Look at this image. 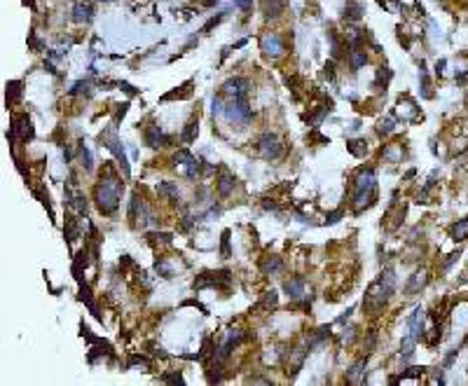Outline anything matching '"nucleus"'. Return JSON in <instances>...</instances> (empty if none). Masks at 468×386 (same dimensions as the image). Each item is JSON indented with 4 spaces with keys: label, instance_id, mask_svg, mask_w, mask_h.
I'll return each mask as SVG.
<instances>
[{
    "label": "nucleus",
    "instance_id": "nucleus-7",
    "mask_svg": "<svg viewBox=\"0 0 468 386\" xmlns=\"http://www.w3.org/2000/svg\"><path fill=\"white\" fill-rule=\"evenodd\" d=\"M35 136V129H33V122L28 120V115H14L12 117V129H10V134H7V141H10V145H17V141L21 143H28L31 138Z\"/></svg>",
    "mask_w": 468,
    "mask_h": 386
},
{
    "label": "nucleus",
    "instance_id": "nucleus-53",
    "mask_svg": "<svg viewBox=\"0 0 468 386\" xmlns=\"http://www.w3.org/2000/svg\"><path fill=\"white\" fill-rule=\"evenodd\" d=\"M326 77L335 80V66H333V63H326Z\"/></svg>",
    "mask_w": 468,
    "mask_h": 386
},
{
    "label": "nucleus",
    "instance_id": "nucleus-31",
    "mask_svg": "<svg viewBox=\"0 0 468 386\" xmlns=\"http://www.w3.org/2000/svg\"><path fill=\"white\" fill-rule=\"evenodd\" d=\"M449 237H452V241H466L468 239V218H463V220H456L452 227H449Z\"/></svg>",
    "mask_w": 468,
    "mask_h": 386
},
{
    "label": "nucleus",
    "instance_id": "nucleus-21",
    "mask_svg": "<svg viewBox=\"0 0 468 386\" xmlns=\"http://www.w3.org/2000/svg\"><path fill=\"white\" fill-rule=\"evenodd\" d=\"M260 10L265 19H278L286 10V0H260Z\"/></svg>",
    "mask_w": 468,
    "mask_h": 386
},
{
    "label": "nucleus",
    "instance_id": "nucleus-13",
    "mask_svg": "<svg viewBox=\"0 0 468 386\" xmlns=\"http://www.w3.org/2000/svg\"><path fill=\"white\" fill-rule=\"evenodd\" d=\"M407 328H410V335H412L417 342H421V339L426 337V312H424L421 307H417L414 314L407 319Z\"/></svg>",
    "mask_w": 468,
    "mask_h": 386
},
{
    "label": "nucleus",
    "instance_id": "nucleus-36",
    "mask_svg": "<svg viewBox=\"0 0 468 386\" xmlns=\"http://www.w3.org/2000/svg\"><path fill=\"white\" fill-rule=\"evenodd\" d=\"M63 234H66V241L68 244H73L75 239L80 237V225H77V220H75L73 216L66 218V230H63Z\"/></svg>",
    "mask_w": 468,
    "mask_h": 386
},
{
    "label": "nucleus",
    "instance_id": "nucleus-11",
    "mask_svg": "<svg viewBox=\"0 0 468 386\" xmlns=\"http://www.w3.org/2000/svg\"><path fill=\"white\" fill-rule=\"evenodd\" d=\"M260 49L265 52V56H271V59H278V56L286 52L284 38L278 33H265L262 40H260Z\"/></svg>",
    "mask_w": 468,
    "mask_h": 386
},
{
    "label": "nucleus",
    "instance_id": "nucleus-8",
    "mask_svg": "<svg viewBox=\"0 0 468 386\" xmlns=\"http://www.w3.org/2000/svg\"><path fill=\"white\" fill-rule=\"evenodd\" d=\"M255 145H258L260 155L265 157V159H269V162L271 159H278V157L284 155V143H281V138H278L276 134H271V131H265V134L258 138Z\"/></svg>",
    "mask_w": 468,
    "mask_h": 386
},
{
    "label": "nucleus",
    "instance_id": "nucleus-17",
    "mask_svg": "<svg viewBox=\"0 0 468 386\" xmlns=\"http://www.w3.org/2000/svg\"><path fill=\"white\" fill-rule=\"evenodd\" d=\"M403 218H405V206H403V204H401V206H396V204H394V206H391V209L384 213V218H382V220H384V223H382V227H387V230H391V232L398 230V227H401V223H403Z\"/></svg>",
    "mask_w": 468,
    "mask_h": 386
},
{
    "label": "nucleus",
    "instance_id": "nucleus-40",
    "mask_svg": "<svg viewBox=\"0 0 468 386\" xmlns=\"http://www.w3.org/2000/svg\"><path fill=\"white\" fill-rule=\"evenodd\" d=\"M421 96L424 99H433V84H431V77L424 70V61H421Z\"/></svg>",
    "mask_w": 468,
    "mask_h": 386
},
{
    "label": "nucleus",
    "instance_id": "nucleus-23",
    "mask_svg": "<svg viewBox=\"0 0 468 386\" xmlns=\"http://www.w3.org/2000/svg\"><path fill=\"white\" fill-rule=\"evenodd\" d=\"M258 267H260V271H262L265 276H269V274H276V271H281V267H284V260H281L278 255H265V257H260Z\"/></svg>",
    "mask_w": 468,
    "mask_h": 386
},
{
    "label": "nucleus",
    "instance_id": "nucleus-6",
    "mask_svg": "<svg viewBox=\"0 0 468 386\" xmlns=\"http://www.w3.org/2000/svg\"><path fill=\"white\" fill-rule=\"evenodd\" d=\"M195 291H202V288H216V291L230 293L232 285V271L220 269V271H204L202 276L195 278Z\"/></svg>",
    "mask_w": 468,
    "mask_h": 386
},
{
    "label": "nucleus",
    "instance_id": "nucleus-1",
    "mask_svg": "<svg viewBox=\"0 0 468 386\" xmlns=\"http://www.w3.org/2000/svg\"><path fill=\"white\" fill-rule=\"evenodd\" d=\"M122 190H124L122 178L115 173L113 162H106L103 164V171H101V178H99V183H96V187H94L96 209L101 211L103 216H113V213L120 209Z\"/></svg>",
    "mask_w": 468,
    "mask_h": 386
},
{
    "label": "nucleus",
    "instance_id": "nucleus-46",
    "mask_svg": "<svg viewBox=\"0 0 468 386\" xmlns=\"http://www.w3.org/2000/svg\"><path fill=\"white\" fill-rule=\"evenodd\" d=\"M342 218H344V211H342V209H337V211H330V213H328V216H326V223H328V225H335V223H337V220H342Z\"/></svg>",
    "mask_w": 468,
    "mask_h": 386
},
{
    "label": "nucleus",
    "instance_id": "nucleus-34",
    "mask_svg": "<svg viewBox=\"0 0 468 386\" xmlns=\"http://www.w3.org/2000/svg\"><path fill=\"white\" fill-rule=\"evenodd\" d=\"M77 157H80L82 169H84V171L94 169V155H91V150L84 145V141H80V145H77Z\"/></svg>",
    "mask_w": 468,
    "mask_h": 386
},
{
    "label": "nucleus",
    "instance_id": "nucleus-45",
    "mask_svg": "<svg viewBox=\"0 0 468 386\" xmlns=\"http://www.w3.org/2000/svg\"><path fill=\"white\" fill-rule=\"evenodd\" d=\"M459 257H461V251H454V253H449V255L445 257V262H442V271H447L449 267H452V264H454L456 260H459Z\"/></svg>",
    "mask_w": 468,
    "mask_h": 386
},
{
    "label": "nucleus",
    "instance_id": "nucleus-32",
    "mask_svg": "<svg viewBox=\"0 0 468 386\" xmlns=\"http://www.w3.org/2000/svg\"><path fill=\"white\" fill-rule=\"evenodd\" d=\"M197 134H199V120H197V117H192L190 122L185 124L183 134H180V143H185V145H190V143H195Z\"/></svg>",
    "mask_w": 468,
    "mask_h": 386
},
{
    "label": "nucleus",
    "instance_id": "nucleus-24",
    "mask_svg": "<svg viewBox=\"0 0 468 386\" xmlns=\"http://www.w3.org/2000/svg\"><path fill=\"white\" fill-rule=\"evenodd\" d=\"M157 195L164 197V199H169L171 204H180V190H178L176 183H169V180L159 183L157 185Z\"/></svg>",
    "mask_w": 468,
    "mask_h": 386
},
{
    "label": "nucleus",
    "instance_id": "nucleus-27",
    "mask_svg": "<svg viewBox=\"0 0 468 386\" xmlns=\"http://www.w3.org/2000/svg\"><path fill=\"white\" fill-rule=\"evenodd\" d=\"M365 363H367V358H360L351 370H346V381L349 384H363L365 381Z\"/></svg>",
    "mask_w": 468,
    "mask_h": 386
},
{
    "label": "nucleus",
    "instance_id": "nucleus-44",
    "mask_svg": "<svg viewBox=\"0 0 468 386\" xmlns=\"http://www.w3.org/2000/svg\"><path fill=\"white\" fill-rule=\"evenodd\" d=\"M89 87H91V82H89V80H80V82H75V84H73V89H70V94H82V91H87V94H89Z\"/></svg>",
    "mask_w": 468,
    "mask_h": 386
},
{
    "label": "nucleus",
    "instance_id": "nucleus-37",
    "mask_svg": "<svg viewBox=\"0 0 468 386\" xmlns=\"http://www.w3.org/2000/svg\"><path fill=\"white\" fill-rule=\"evenodd\" d=\"M346 150H349L353 157H365L367 155V143L360 141V138H353V141H346Z\"/></svg>",
    "mask_w": 468,
    "mask_h": 386
},
{
    "label": "nucleus",
    "instance_id": "nucleus-16",
    "mask_svg": "<svg viewBox=\"0 0 468 386\" xmlns=\"http://www.w3.org/2000/svg\"><path fill=\"white\" fill-rule=\"evenodd\" d=\"M234 187H237V178L232 176L227 169H220V173H218L216 178V190L220 197H230L232 192H234Z\"/></svg>",
    "mask_w": 468,
    "mask_h": 386
},
{
    "label": "nucleus",
    "instance_id": "nucleus-18",
    "mask_svg": "<svg viewBox=\"0 0 468 386\" xmlns=\"http://www.w3.org/2000/svg\"><path fill=\"white\" fill-rule=\"evenodd\" d=\"M426 283H428V271L426 269L414 271L412 276H410V281L405 283V295H417V293H421L426 288Z\"/></svg>",
    "mask_w": 468,
    "mask_h": 386
},
{
    "label": "nucleus",
    "instance_id": "nucleus-33",
    "mask_svg": "<svg viewBox=\"0 0 468 386\" xmlns=\"http://www.w3.org/2000/svg\"><path fill=\"white\" fill-rule=\"evenodd\" d=\"M21 94H24V82L21 80L7 82V106H14L21 99Z\"/></svg>",
    "mask_w": 468,
    "mask_h": 386
},
{
    "label": "nucleus",
    "instance_id": "nucleus-39",
    "mask_svg": "<svg viewBox=\"0 0 468 386\" xmlns=\"http://www.w3.org/2000/svg\"><path fill=\"white\" fill-rule=\"evenodd\" d=\"M394 129H396V115H387L380 124H377V134L389 136V134H394Z\"/></svg>",
    "mask_w": 468,
    "mask_h": 386
},
{
    "label": "nucleus",
    "instance_id": "nucleus-55",
    "mask_svg": "<svg viewBox=\"0 0 468 386\" xmlns=\"http://www.w3.org/2000/svg\"><path fill=\"white\" fill-rule=\"evenodd\" d=\"M24 3H26V5H31V7H35V5H33V0H24Z\"/></svg>",
    "mask_w": 468,
    "mask_h": 386
},
{
    "label": "nucleus",
    "instance_id": "nucleus-35",
    "mask_svg": "<svg viewBox=\"0 0 468 386\" xmlns=\"http://www.w3.org/2000/svg\"><path fill=\"white\" fill-rule=\"evenodd\" d=\"M391 77H394V70H391V68H387V66H380V68H377V77H375V87L387 89L389 82H391Z\"/></svg>",
    "mask_w": 468,
    "mask_h": 386
},
{
    "label": "nucleus",
    "instance_id": "nucleus-41",
    "mask_svg": "<svg viewBox=\"0 0 468 386\" xmlns=\"http://www.w3.org/2000/svg\"><path fill=\"white\" fill-rule=\"evenodd\" d=\"M328 40H330V52H333V59H339L342 56V42H339L337 31H328Z\"/></svg>",
    "mask_w": 468,
    "mask_h": 386
},
{
    "label": "nucleus",
    "instance_id": "nucleus-2",
    "mask_svg": "<svg viewBox=\"0 0 468 386\" xmlns=\"http://www.w3.org/2000/svg\"><path fill=\"white\" fill-rule=\"evenodd\" d=\"M377 202V178L372 166H363L351 178V206L353 213H363Z\"/></svg>",
    "mask_w": 468,
    "mask_h": 386
},
{
    "label": "nucleus",
    "instance_id": "nucleus-42",
    "mask_svg": "<svg viewBox=\"0 0 468 386\" xmlns=\"http://www.w3.org/2000/svg\"><path fill=\"white\" fill-rule=\"evenodd\" d=\"M155 269H157V274H159L162 278H173V269H171V264L166 262V257H157Z\"/></svg>",
    "mask_w": 468,
    "mask_h": 386
},
{
    "label": "nucleus",
    "instance_id": "nucleus-47",
    "mask_svg": "<svg viewBox=\"0 0 468 386\" xmlns=\"http://www.w3.org/2000/svg\"><path fill=\"white\" fill-rule=\"evenodd\" d=\"M127 110H129V103H122V106H115V117H113V122H120L124 115H127Z\"/></svg>",
    "mask_w": 468,
    "mask_h": 386
},
{
    "label": "nucleus",
    "instance_id": "nucleus-22",
    "mask_svg": "<svg viewBox=\"0 0 468 386\" xmlns=\"http://www.w3.org/2000/svg\"><path fill=\"white\" fill-rule=\"evenodd\" d=\"M305 278L302 276H293L291 281H286L284 283V291L288 293V298L291 300H302L305 298Z\"/></svg>",
    "mask_w": 468,
    "mask_h": 386
},
{
    "label": "nucleus",
    "instance_id": "nucleus-19",
    "mask_svg": "<svg viewBox=\"0 0 468 386\" xmlns=\"http://www.w3.org/2000/svg\"><path fill=\"white\" fill-rule=\"evenodd\" d=\"M91 19H94V5H91V3H84V0L75 3V7H73L75 24H89Z\"/></svg>",
    "mask_w": 468,
    "mask_h": 386
},
{
    "label": "nucleus",
    "instance_id": "nucleus-3",
    "mask_svg": "<svg viewBox=\"0 0 468 386\" xmlns=\"http://www.w3.org/2000/svg\"><path fill=\"white\" fill-rule=\"evenodd\" d=\"M394 288H396L394 269H387L372 285H370V288H367L365 300H363V309H365L367 314L377 316V314H380L382 309L387 307L389 300H391V295H394Z\"/></svg>",
    "mask_w": 468,
    "mask_h": 386
},
{
    "label": "nucleus",
    "instance_id": "nucleus-20",
    "mask_svg": "<svg viewBox=\"0 0 468 386\" xmlns=\"http://www.w3.org/2000/svg\"><path fill=\"white\" fill-rule=\"evenodd\" d=\"M66 204L77 213V216H84V213H87V206H89L87 197L82 195V192H73L70 187L66 190Z\"/></svg>",
    "mask_w": 468,
    "mask_h": 386
},
{
    "label": "nucleus",
    "instance_id": "nucleus-28",
    "mask_svg": "<svg viewBox=\"0 0 468 386\" xmlns=\"http://www.w3.org/2000/svg\"><path fill=\"white\" fill-rule=\"evenodd\" d=\"M192 87H195V82L192 80H188L185 84H180V87H176L173 91H169V94H164L162 96V101H180V99H190L192 96Z\"/></svg>",
    "mask_w": 468,
    "mask_h": 386
},
{
    "label": "nucleus",
    "instance_id": "nucleus-43",
    "mask_svg": "<svg viewBox=\"0 0 468 386\" xmlns=\"http://www.w3.org/2000/svg\"><path fill=\"white\" fill-rule=\"evenodd\" d=\"M232 251H230V230L223 232V239H220V257H230Z\"/></svg>",
    "mask_w": 468,
    "mask_h": 386
},
{
    "label": "nucleus",
    "instance_id": "nucleus-5",
    "mask_svg": "<svg viewBox=\"0 0 468 386\" xmlns=\"http://www.w3.org/2000/svg\"><path fill=\"white\" fill-rule=\"evenodd\" d=\"M220 115H223L227 122L241 124V127L253 122V110H251V106H248V101H246V96H234V99H230V103L223 106V113H220Z\"/></svg>",
    "mask_w": 468,
    "mask_h": 386
},
{
    "label": "nucleus",
    "instance_id": "nucleus-51",
    "mask_svg": "<svg viewBox=\"0 0 468 386\" xmlns=\"http://www.w3.org/2000/svg\"><path fill=\"white\" fill-rule=\"evenodd\" d=\"M28 45H31V49H35V52H40V49H42V42L38 40V35H35V33L28 35Z\"/></svg>",
    "mask_w": 468,
    "mask_h": 386
},
{
    "label": "nucleus",
    "instance_id": "nucleus-50",
    "mask_svg": "<svg viewBox=\"0 0 468 386\" xmlns=\"http://www.w3.org/2000/svg\"><path fill=\"white\" fill-rule=\"evenodd\" d=\"M234 5H237L241 12H251V10H253V0H234Z\"/></svg>",
    "mask_w": 468,
    "mask_h": 386
},
{
    "label": "nucleus",
    "instance_id": "nucleus-52",
    "mask_svg": "<svg viewBox=\"0 0 468 386\" xmlns=\"http://www.w3.org/2000/svg\"><path fill=\"white\" fill-rule=\"evenodd\" d=\"M164 381H171V384H183V374L178 372V374H164L162 377Z\"/></svg>",
    "mask_w": 468,
    "mask_h": 386
},
{
    "label": "nucleus",
    "instance_id": "nucleus-9",
    "mask_svg": "<svg viewBox=\"0 0 468 386\" xmlns=\"http://www.w3.org/2000/svg\"><path fill=\"white\" fill-rule=\"evenodd\" d=\"M173 164L180 166L183 173H185V178H190V180H197V176L202 173V162L192 155L190 150H180V152L173 157Z\"/></svg>",
    "mask_w": 468,
    "mask_h": 386
},
{
    "label": "nucleus",
    "instance_id": "nucleus-4",
    "mask_svg": "<svg viewBox=\"0 0 468 386\" xmlns=\"http://www.w3.org/2000/svg\"><path fill=\"white\" fill-rule=\"evenodd\" d=\"M99 143H101L106 150H110L113 155H115V159L120 162V169H122V173L127 178L131 176V166H129V159H127V150H124L122 141H120V136H117V124L113 122L108 129H103L101 134H99Z\"/></svg>",
    "mask_w": 468,
    "mask_h": 386
},
{
    "label": "nucleus",
    "instance_id": "nucleus-15",
    "mask_svg": "<svg viewBox=\"0 0 468 386\" xmlns=\"http://www.w3.org/2000/svg\"><path fill=\"white\" fill-rule=\"evenodd\" d=\"M307 353H309V349H302V346H298V349H293L291 353H288V360H286V372H288V377H295V374L300 372V367L305 365V358H307Z\"/></svg>",
    "mask_w": 468,
    "mask_h": 386
},
{
    "label": "nucleus",
    "instance_id": "nucleus-30",
    "mask_svg": "<svg viewBox=\"0 0 468 386\" xmlns=\"http://www.w3.org/2000/svg\"><path fill=\"white\" fill-rule=\"evenodd\" d=\"M87 264H89V251L87 248H82L73 260V276L77 278L80 283H82V274H84V267H87Z\"/></svg>",
    "mask_w": 468,
    "mask_h": 386
},
{
    "label": "nucleus",
    "instance_id": "nucleus-10",
    "mask_svg": "<svg viewBox=\"0 0 468 386\" xmlns=\"http://www.w3.org/2000/svg\"><path fill=\"white\" fill-rule=\"evenodd\" d=\"M143 141H145V145H150V148H166V145H171L173 138H171L169 134H164L157 124H150V127L143 129Z\"/></svg>",
    "mask_w": 468,
    "mask_h": 386
},
{
    "label": "nucleus",
    "instance_id": "nucleus-29",
    "mask_svg": "<svg viewBox=\"0 0 468 386\" xmlns=\"http://www.w3.org/2000/svg\"><path fill=\"white\" fill-rule=\"evenodd\" d=\"M363 5H360L358 0H346V7H344V21H349V24H356V21H360V17H363Z\"/></svg>",
    "mask_w": 468,
    "mask_h": 386
},
{
    "label": "nucleus",
    "instance_id": "nucleus-54",
    "mask_svg": "<svg viewBox=\"0 0 468 386\" xmlns=\"http://www.w3.org/2000/svg\"><path fill=\"white\" fill-rule=\"evenodd\" d=\"M445 66H447V61H445V59H442V61H438V63H435V73H438V75H442V70H445Z\"/></svg>",
    "mask_w": 468,
    "mask_h": 386
},
{
    "label": "nucleus",
    "instance_id": "nucleus-12",
    "mask_svg": "<svg viewBox=\"0 0 468 386\" xmlns=\"http://www.w3.org/2000/svg\"><path fill=\"white\" fill-rule=\"evenodd\" d=\"M394 115L403 117V122H419V120H424V115H421L419 108H417V103H414L410 96H401V99H398V110H396Z\"/></svg>",
    "mask_w": 468,
    "mask_h": 386
},
{
    "label": "nucleus",
    "instance_id": "nucleus-14",
    "mask_svg": "<svg viewBox=\"0 0 468 386\" xmlns=\"http://www.w3.org/2000/svg\"><path fill=\"white\" fill-rule=\"evenodd\" d=\"M248 89H251V82L246 80V77H232V80H227L223 84V96H230V99H234V96H246Z\"/></svg>",
    "mask_w": 468,
    "mask_h": 386
},
{
    "label": "nucleus",
    "instance_id": "nucleus-48",
    "mask_svg": "<svg viewBox=\"0 0 468 386\" xmlns=\"http://www.w3.org/2000/svg\"><path fill=\"white\" fill-rule=\"evenodd\" d=\"M223 19H225V12H223V14H218V17H213V19H209V24H206V26L202 28V33L206 35V33H209V31H211V28H213V26H218V24H220V21H223Z\"/></svg>",
    "mask_w": 468,
    "mask_h": 386
},
{
    "label": "nucleus",
    "instance_id": "nucleus-38",
    "mask_svg": "<svg viewBox=\"0 0 468 386\" xmlns=\"http://www.w3.org/2000/svg\"><path fill=\"white\" fill-rule=\"evenodd\" d=\"M276 302H278L276 293L269 291V293H265V295H262V300L258 302V307H255V309H262V312H271V309L276 307Z\"/></svg>",
    "mask_w": 468,
    "mask_h": 386
},
{
    "label": "nucleus",
    "instance_id": "nucleus-25",
    "mask_svg": "<svg viewBox=\"0 0 468 386\" xmlns=\"http://www.w3.org/2000/svg\"><path fill=\"white\" fill-rule=\"evenodd\" d=\"M349 68H351V73H356V70H360V68L367 63V54L363 47H351L349 49Z\"/></svg>",
    "mask_w": 468,
    "mask_h": 386
},
{
    "label": "nucleus",
    "instance_id": "nucleus-26",
    "mask_svg": "<svg viewBox=\"0 0 468 386\" xmlns=\"http://www.w3.org/2000/svg\"><path fill=\"white\" fill-rule=\"evenodd\" d=\"M382 157H384L387 162H391V164H398V162H403V157H405V148H403L401 143L384 145V150H382Z\"/></svg>",
    "mask_w": 468,
    "mask_h": 386
},
{
    "label": "nucleus",
    "instance_id": "nucleus-49",
    "mask_svg": "<svg viewBox=\"0 0 468 386\" xmlns=\"http://www.w3.org/2000/svg\"><path fill=\"white\" fill-rule=\"evenodd\" d=\"M115 87H120L122 91H127L129 96H136V94H138V89H136L134 84H129V82H115Z\"/></svg>",
    "mask_w": 468,
    "mask_h": 386
}]
</instances>
